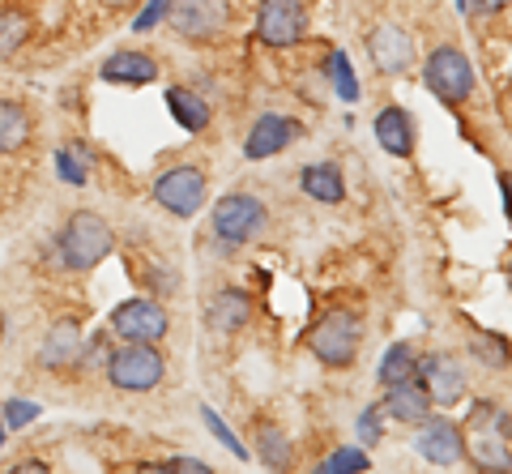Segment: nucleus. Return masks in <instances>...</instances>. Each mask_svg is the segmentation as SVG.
Returning a JSON list of instances; mask_svg holds the SVG:
<instances>
[{
  "label": "nucleus",
  "mask_w": 512,
  "mask_h": 474,
  "mask_svg": "<svg viewBox=\"0 0 512 474\" xmlns=\"http://www.w3.org/2000/svg\"><path fill=\"white\" fill-rule=\"evenodd\" d=\"M466 5H470V0H457V9H466Z\"/></svg>",
  "instance_id": "39"
},
{
  "label": "nucleus",
  "mask_w": 512,
  "mask_h": 474,
  "mask_svg": "<svg viewBox=\"0 0 512 474\" xmlns=\"http://www.w3.org/2000/svg\"><path fill=\"white\" fill-rule=\"evenodd\" d=\"M500 188H504V210L512 218V171H508V176H500Z\"/></svg>",
  "instance_id": "35"
},
{
  "label": "nucleus",
  "mask_w": 512,
  "mask_h": 474,
  "mask_svg": "<svg viewBox=\"0 0 512 474\" xmlns=\"http://www.w3.org/2000/svg\"><path fill=\"white\" fill-rule=\"evenodd\" d=\"M30 141V116L18 103L0 99V154H18Z\"/></svg>",
  "instance_id": "22"
},
{
  "label": "nucleus",
  "mask_w": 512,
  "mask_h": 474,
  "mask_svg": "<svg viewBox=\"0 0 512 474\" xmlns=\"http://www.w3.org/2000/svg\"><path fill=\"white\" fill-rule=\"evenodd\" d=\"M227 18H231L227 0H171V9H167V22H171L175 35L197 39V43L222 35Z\"/></svg>",
  "instance_id": "7"
},
{
  "label": "nucleus",
  "mask_w": 512,
  "mask_h": 474,
  "mask_svg": "<svg viewBox=\"0 0 512 474\" xmlns=\"http://www.w3.org/2000/svg\"><path fill=\"white\" fill-rule=\"evenodd\" d=\"M103 5H133V0H103Z\"/></svg>",
  "instance_id": "37"
},
{
  "label": "nucleus",
  "mask_w": 512,
  "mask_h": 474,
  "mask_svg": "<svg viewBox=\"0 0 512 474\" xmlns=\"http://www.w3.org/2000/svg\"><path fill=\"white\" fill-rule=\"evenodd\" d=\"M359 338H363L359 316L346 308H333V312H325V321L312 329V351L325 368H346L359 351Z\"/></svg>",
  "instance_id": "3"
},
{
  "label": "nucleus",
  "mask_w": 512,
  "mask_h": 474,
  "mask_svg": "<svg viewBox=\"0 0 512 474\" xmlns=\"http://www.w3.org/2000/svg\"><path fill=\"white\" fill-rule=\"evenodd\" d=\"M0 445H5V423H0Z\"/></svg>",
  "instance_id": "38"
},
{
  "label": "nucleus",
  "mask_w": 512,
  "mask_h": 474,
  "mask_svg": "<svg viewBox=\"0 0 512 474\" xmlns=\"http://www.w3.org/2000/svg\"><path fill=\"white\" fill-rule=\"evenodd\" d=\"M35 415H39L35 402H18V398H13V402L5 406V423H9V428H30V423H35Z\"/></svg>",
  "instance_id": "32"
},
{
  "label": "nucleus",
  "mask_w": 512,
  "mask_h": 474,
  "mask_svg": "<svg viewBox=\"0 0 512 474\" xmlns=\"http://www.w3.org/2000/svg\"><path fill=\"white\" fill-rule=\"evenodd\" d=\"M201 419H205V428H210V432H214V436L222 440V445H227V449H231V453L239 457V462H248V449H244V445H239V436H235V432L227 428V423H222V419L214 415V410H210V406H201Z\"/></svg>",
  "instance_id": "29"
},
{
  "label": "nucleus",
  "mask_w": 512,
  "mask_h": 474,
  "mask_svg": "<svg viewBox=\"0 0 512 474\" xmlns=\"http://www.w3.org/2000/svg\"><path fill=\"white\" fill-rule=\"evenodd\" d=\"M154 201L163 210L180 214V218H192L205 205V171L201 167H171L163 176L154 180Z\"/></svg>",
  "instance_id": "8"
},
{
  "label": "nucleus",
  "mask_w": 512,
  "mask_h": 474,
  "mask_svg": "<svg viewBox=\"0 0 512 474\" xmlns=\"http://www.w3.org/2000/svg\"><path fill=\"white\" fill-rule=\"evenodd\" d=\"M167 9H171V0H150L146 9L137 13V22H133V30H154L158 22H167Z\"/></svg>",
  "instance_id": "33"
},
{
  "label": "nucleus",
  "mask_w": 512,
  "mask_h": 474,
  "mask_svg": "<svg viewBox=\"0 0 512 474\" xmlns=\"http://www.w3.org/2000/svg\"><path fill=\"white\" fill-rule=\"evenodd\" d=\"M380 432H384V410L380 406H367L363 415H359V445L372 449L376 440H380Z\"/></svg>",
  "instance_id": "30"
},
{
  "label": "nucleus",
  "mask_w": 512,
  "mask_h": 474,
  "mask_svg": "<svg viewBox=\"0 0 512 474\" xmlns=\"http://www.w3.org/2000/svg\"><path fill=\"white\" fill-rule=\"evenodd\" d=\"M163 372H167L163 355H158L154 346H146V342H137V346H120V351L107 359V376H111V385L124 389V393H146V389H154L158 381H163Z\"/></svg>",
  "instance_id": "4"
},
{
  "label": "nucleus",
  "mask_w": 512,
  "mask_h": 474,
  "mask_svg": "<svg viewBox=\"0 0 512 474\" xmlns=\"http://www.w3.org/2000/svg\"><path fill=\"white\" fill-rule=\"evenodd\" d=\"M158 470H192V474H205L210 466H205V462H197V457H171V462H163Z\"/></svg>",
  "instance_id": "34"
},
{
  "label": "nucleus",
  "mask_w": 512,
  "mask_h": 474,
  "mask_svg": "<svg viewBox=\"0 0 512 474\" xmlns=\"http://www.w3.org/2000/svg\"><path fill=\"white\" fill-rule=\"evenodd\" d=\"M77 355H82V329H77L73 321L52 325V334H47L39 359L47 363V368H64V363H73Z\"/></svg>",
  "instance_id": "21"
},
{
  "label": "nucleus",
  "mask_w": 512,
  "mask_h": 474,
  "mask_svg": "<svg viewBox=\"0 0 512 474\" xmlns=\"http://www.w3.org/2000/svg\"><path fill=\"white\" fill-rule=\"evenodd\" d=\"M419 449L431 466H453L461 462V453H466V440H461V428L457 423H448V419H431L427 428L419 432Z\"/></svg>",
  "instance_id": "13"
},
{
  "label": "nucleus",
  "mask_w": 512,
  "mask_h": 474,
  "mask_svg": "<svg viewBox=\"0 0 512 474\" xmlns=\"http://www.w3.org/2000/svg\"><path fill=\"white\" fill-rule=\"evenodd\" d=\"M103 77L107 82H120V86H146L158 77V65L146 52H116L103 65Z\"/></svg>",
  "instance_id": "17"
},
{
  "label": "nucleus",
  "mask_w": 512,
  "mask_h": 474,
  "mask_svg": "<svg viewBox=\"0 0 512 474\" xmlns=\"http://www.w3.org/2000/svg\"><path fill=\"white\" fill-rule=\"evenodd\" d=\"M376 141L393 158H406L414 150V124H410L406 107H384V112L376 116Z\"/></svg>",
  "instance_id": "16"
},
{
  "label": "nucleus",
  "mask_w": 512,
  "mask_h": 474,
  "mask_svg": "<svg viewBox=\"0 0 512 474\" xmlns=\"http://www.w3.org/2000/svg\"><path fill=\"white\" fill-rule=\"evenodd\" d=\"M303 129L295 120H286V116H274V112H265L261 120L252 124V133H248V146L244 154L248 158H274L278 150H286V141H295Z\"/></svg>",
  "instance_id": "14"
},
{
  "label": "nucleus",
  "mask_w": 512,
  "mask_h": 474,
  "mask_svg": "<svg viewBox=\"0 0 512 474\" xmlns=\"http://www.w3.org/2000/svg\"><path fill=\"white\" fill-rule=\"evenodd\" d=\"M461 440H466V453L474 457L478 470H512V449H508L512 423L504 410H495L491 402H474Z\"/></svg>",
  "instance_id": "1"
},
{
  "label": "nucleus",
  "mask_w": 512,
  "mask_h": 474,
  "mask_svg": "<svg viewBox=\"0 0 512 474\" xmlns=\"http://www.w3.org/2000/svg\"><path fill=\"white\" fill-rule=\"evenodd\" d=\"M333 86H338L342 103H359V82H355V69H350L346 52H333Z\"/></svg>",
  "instance_id": "27"
},
{
  "label": "nucleus",
  "mask_w": 512,
  "mask_h": 474,
  "mask_svg": "<svg viewBox=\"0 0 512 474\" xmlns=\"http://www.w3.org/2000/svg\"><path fill=\"white\" fill-rule=\"evenodd\" d=\"M419 376V359H414V351L406 342H397V346H389V355L380 359V381H384V389L389 385H402V381H414Z\"/></svg>",
  "instance_id": "23"
},
{
  "label": "nucleus",
  "mask_w": 512,
  "mask_h": 474,
  "mask_svg": "<svg viewBox=\"0 0 512 474\" xmlns=\"http://www.w3.org/2000/svg\"><path fill=\"white\" fill-rule=\"evenodd\" d=\"M111 329L124 342H158L167 334V312L154 304V299H124V304L111 312Z\"/></svg>",
  "instance_id": "10"
},
{
  "label": "nucleus",
  "mask_w": 512,
  "mask_h": 474,
  "mask_svg": "<svg viewBox=\"0 0 512 474\" xmlns=\"http://www.w3.org/2000/svg\"><path fill=\"white\" fill-rule=\"evenodd\" d=\"M303 193L316 197V201H329V205H338L346 197V184H342V171L338 163H312V167H303Z\"/></svg>",
  "instance_id": "19"
},
{
  "label": "nucleus",
  "mask_w": 512,
  "mask_h": 474,
  "mask_svg": "<svg viewBox=\"0 0 512 474\" xmlns=\"http://www.w3.org/2000/svg\"><path fill=\"white\" fill-rule=\"evenodd\" d=\"M474 355H483L487 363H508V346H504V338L478 334V338H474Z\"/></svg>",
  "instance_id": "31"
},
{
  "label": "nucleus",
  "mask_w": 512,
  "mask_h": 474,
  "mask_svg": "<svg viewBox=\"0 0 512 474\" xmlns=\"http://www.w3.org/2000/svg\"><path fill=\"white\" fill-rule=\"evenodd\" d=\"M265 227V205L256 201L252 193H227L214 205V231L227 248L248 244L256 231Z\"/></svg>",
  "instance_id": "6"
},
{
  "label": "nucleus",
  "mask_w": 512,
  "mask_h": 474,
  "mask_svg": "<svg viewBox=\"0 0 512 474\" xmlns=\"http://www.w3.org/2000/svg\"><path fill=\"white\" fill-rule=\"evenodd\" d=\"M423 82L440 103H461V99H470V90H474V69L457 47H436V52L427 56Z\"/></svg>",
  "instance_id": "5"
},
{
  "label": "nucleus",
  "mask_w": 512,
  "mask_h": 474,
  "mask_svg": "<svg viewBox=\"0 0 512 474\" xmlns=\"http://www.w3.org/2000/svg\"><path fill=\"white\" fill-rule=\"evenodd\" d=\"M474 5H478V9H483V13H495V9H504V5H512V0H474Z\"/></svg>",
  "instance_id": "36"
},
{
  "label": "nucleus",
  "mask_w": 512,
  "mask_h": 474,
  "mask_svg": "<svg viewBox=\"0 0 512 474\" xmlns=\"http://www.w3.org/2000/svg\"><path fill=\"white\" fill-rule=\"evenodd\" d=\"M111 227L103 223L99 214H73L69 227L60 231V261L69 265V270H94L107 252H111Z\"/></svg>",
  "instance_id": "2"
},
{
  "label": "nucleus",
  "mask_w": 512,
  "mask_h": 474,
  "mask_svg": "<svg viewBox=\"0 0 512 474\" xmlns=\"http://www.w3.org/2000/svg\"><path fill=\"white\" fill-rule=\"evenodd\" d=\"M56 167H60V176L69 180V184H86L90 180V154H86V146H64V150H56Z\"/></svg>",
  "instance_id": "25"
},
{
  "label": "nucleus",
  "mask_w": 512,
  "mask_h": 474,
  "mask_svg": "<svg viewBox=\"0 0 512 474\" xmlns=\"http://www.w3.org/2000/svg\"><path fill=\"white\" fill-rule=\"evenodd\" d=\"M303 26H308V18H303L299 0H261V13H256V35H261V43L291 47L303 39Z\"/></svg>",
  "instance_id": "9"
},
{
  "label": "nucleus",
  "mask_w": 512,
  "mask_h": 474,
  "mask_svg": "<svg viewBox=\"0 0 512 474\" xmlns=\"http://www.w3.org/2000/svg\"><path fill=\"white\" fill-rule=\"evenodd\" d=\"M256 457H261L265 466L282 470L291 462V440H286V432L274 428V423H261V428H256Z\"/></svg>",
  "instance_id": "24"
},
{
  "label": "nucleus",
  "mask_w": 512,
  "mask_h": 474,
  "mask_svg": "<svg viewBox=\"0 0 512 474\" xmlns=\"http://www.w3.org/2000/svg\"><path fill=\"white\" fill-rule=\"evenodd\" d=\"M26 35H30L26 13H0V60L18 52V47L26 43Z\"/></svg>",
  "instance_id": "26"
},
{
  "label": "nucleus",
  "mask_w": 512,
  "mask_h": 474,
  "mask_svg": "<svg viewBox=\"0 0 512 474\" xmlns=\"http://www.w3.org/2000/svg\"><path fill=\"white\" fill-rule=\"evenodd\" d=\"M372 462H367V453H363V445L359 449H338L333 457H325L320 462V474H338V470H367Z\"/></svg>",
  "instance_id": "28"
},
{
  "label": "nucleus",
  "mask_w": 512,
  "mask_h": 474,
  "mask_svg": "<svg viewBox=\"0 0 512 474\" xmlns=\"http://www.w3.org/2000/svg\"><path fill=\"white\" fill-rule=\"evenodd\" d=\"M248 316H252V299L244 291H222V295H214L210 325L218 329V334H235V329H244Z\"/></svg>",
  "instance_id": "18"
},
{
  "label": "nucleus",
  "mask_w": 512,
  "mask_h": 474,
  "mask_svg": "<svg viewBox=\"0 0 512 474\" xmlns=\"http://www.w3.org/2000/svg\"><path fill=\"white\" fill-rule=\"evenodd\" d=\"M367 52H372V65L380 73H406L414 65V43L406 39V30L397 26H376L372 39H367Z\"/></svg>",
  "instance_id": "12"
},
{
  "label": "nucleus",
  "mask_w": 512,
  "mask_h": 474,
  "mask_svg": "<svg viewBox=\"0 0 512 474\" xmlns=\"http://www.w3.org/2000/svg\"><path fill=\"white\" fill-rule=\"evenodd\" d=\"M167 107H171V116L180 120L188 133H205V129H210V120H214L210 103H205V99H197V94H192V90H184V86L167 90Z\"/></svg>",
  "instance_id": "20"
},
{
  "label": "nucleus",
  "mask_w": 512,
  "mask_h": 474,
  "mask_svg": "<svg viewBox=\"0 0 512 474\" xmlns=\"http://www.w3.org/2000/svg\"><path fill=\"white\" fill-rule=\"evenodd\" d=\"M427 389L419 385V376L414 381H402V385H389V393H384V415H393L397 423H427Z\"/></svg>",
  "instance_id": "15"
},
{
  "label": "nucleus",
  "mask_w": 512,
  "mask_h": 474,
  "mask_svg": "<svg viewBox=\"0 0 512 474\" xmlns=\"http://www.w3.org/2000/svg\"><path fill=\"white\" fill-rule=\"evenodd\" d=\"M419 376H423V389H427L431 402L457 406L461 398H466V368H461V359H453V355L419 359Z\"/></svg>",
  "instance_id": "11"
}]
</instances>
